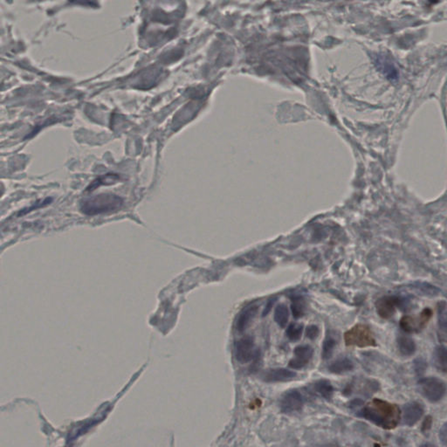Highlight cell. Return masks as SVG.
Wrapping results in <instances>:
<instances>
[{
    "label": "cell",
    "instance_id": "cell-21",
    "mask_svg": "<svg viewBox=\"0 0 447 447\" xmlns=\"http://www.w3.org/2000/svg\"><path fill=\"white\" fill-rule=\"evenodd\" d=\"M303 325L300 323H291L287 329L286 336L291 342H297L302 338Z\"/></svg>",
    "mask_w": 447,
    "mask_h": 447
},
{
    "label": "cell",
    "instance_id": "cell-26",
    "mask_svg": "<svg viewBox=\"0 0 447 447\" xmlns=\"http://www.w3.org/2000/svg\"><path fill=\"white\" fill-rule=\"evenodd\" d=\"M276 300H277V298H272L270 299V300H268L267 305H266V308L264 309L263 316H267V314L270 312L271 309L273 308L274 303L276 302Z\"/></svg>",
    "mask_w": 447,
    "mask_h": 447
},
{
    "label": "cell",
    "instance_id": "cell-14",
    "mask_svg": "<svg viewBox=\"0 0 447 447\" xmlns=\"http://www.w3.org/2000/svg\"><path fill=\"white\" fill-rule=\"evenodd\" d=\"M398 348L404 357H412L417 350L416 343L409 336H400L398 338Z\"/></svg>",
    "mask_w": 447,
    "mask_h": 447
},
{
    "label": "cell",
    "instance_id": "cell-5",
    "mask_svg": "<svg viewBox=\"0 0 447 447\" xmlns=\"http://www.w3.org/2000/svg\"><path fill=\"white\" fill-rule=\"evenodd\" d=\"M406 299L399 296H384L376 302V309L378 316L383 319H391L395 315L397 309L406 306Z\"/></svg>",
    "mask_w": 447,
    "mask_h": 447
},
{
    "label": "cell",
    "instance_id": "cell-22",
    "mask_svg": "<svg viewBox=\"0 0 447 447\" xmlns=\"http://www.w3.org/2000/svg\"><path fill=\"white\" fill-rule=\"evenodd\" d=\"M414 371L418 376H423L427 369V362L422 357H419L413 363Z\"/></svg>",
    "mask_w": 447,
    "mask_h": 447
},
{
    "label": "cell",
    "instance_id": "cell-24",
    "mask_svg": "<svg viewBox=\"0 0 447 447\" xmlns=\"http://www.w3.org/2000/svg\"><path fill=\"white\" fill-rule=\"evenodd\" d=\"M440 440H441V442H442V444L444 445V446H446V445H447V424H444V425H443V427H441V431H440Z\"/></svg>",
    "mask_w": 447,
    "mask_h": 447
},
{
    "label": "cell",
    "instance_id": "cell-6",
    "mask_svg": "<svg viewBox=\"0 0 447 447\" xmlns=\"http://www.w3.org/2000/svg\"><path fill=\"white\" fill-rule=\"evenodd\" d=\"M303 406L304 399L302 394L296 390L285 392L280 401L281 413L286 414L298 413L302 409Z\"/></svg>",
    "mask_w": 447,
    "mask_h": 447
},
{
    "label": "cell",
    "instance_id": "cell-19",
    "mask_svg": "<svg viewBox=\"0 0 447 447\" xmlns=\"http://www.w3.org/2000/svg\"><path fill=\"white\" fill-rule=\"evenodd\" d=\"M438 321L439 329L441 330V336L446 339L447 333V302L445 301L439 302L438 304Z\"/></svg>",
    "mask_w": 447,
    "mask_h": 447
},
{
    "label": "cell",
    "instance_id": "cell-17",
    "mask_svg": "<svg viewBox=\"0 0 447 447\" xmlns=\"http://www.w3.org/2000/svg\"><path fill=\"white\" fill-rule=\"evenodd\" d=\"M434 360L438 370L446 373L447 370V352L446 347L441 345L436 348L434 352Z\"/></svg>",
    "mask_w": 447,
    "mask_h": 447
},
{
    "label": "cell",
    "instance_id": "cell-7",
    "mask_svg": "<svg viewBox=\"0 0 447 447\" xmlns=\"http://www.w3.org/2000/svg\"><path fill=\"white\" fill-rule=\"evenodd\" d=\"M257 354L258 351L255 350L252 337H244L236 343L235 358L240 364H247L253 361L257 357Z\"/></svg>",
    "mask_w": 447,
    "mask_h": 447
},
{
    "label": "cell",
    "instance_id": "cell-11",
    "mask_svg": "<svg viewBox=\"0 0 447 447\" xmlns=\"http://www.w3.org/2000/svg\"><path fill=\"white\" fill-rule=\"evenodd\" d=\"M259 307L257 305L247 306L243 309L236 321L237 330H239V332H243L244 330H246V328L249 326L250 323H252L253 318L256 316Z\"/></svg>",
    "mask_w": 447,
    "mask_h": 447
},
{
    "label": "cell",
    "instance_id": "cell-8",
    "mask_svg": "<svg viewBox=\"0 0 447 447\" xmlns=\"http://www.w3.org/2000/svg\"><path fill=\"white\" fill-rule=\"evenodd\" d=\"M425 413V407L419 402H411L404 406L401 413L403 424L407 427H414L420 421Z\"/></svg>",
    "mask_w": 447,
    "mask_h": 447
},
{
    "label": "cell",
    "instance_id": "cell-20",
    "mask_svg": "<svg viewBox=\"0 0 447 447\" xmlns=\"http://www.w3.org/2000/svg\"><path fill=\"white\" fill-rule=\"evenodd\" d=\"M292 313L295 319H299L304 316L306 310V304L304 299L302 296H295L292 299Z\"/></svg>",
    "mask_w": 447,
    "mask_h": 447
},
{
    "label": "cell",
    "instance_id": "cell-10",
    "mask_svg": "<svg viewBox=\"0 0 447 447\" xmlns=\"http://www.w3.org/2000/svg\"><path fill=\"white\" fill-rule=\"evenodd\" d=\"M296 372L284 368L270 369L265 371L261 378L267 383H283L292 381L296 377Z\"/></svg>",
    "mask_w": 447,
    "mask_h": 447
},
{
    "label": "cell",
    "instance_id": "cell-13",
    "mask_svg": "<svg viewBox=\"0 0 447 447\" xmlns=\"http://www.w3.org/2000/svg\"><path fill=\"white\" fill-rule=\"evenodd\" d=\"M313 392L320 396L321 398L326 399L328 401L331 400L334 395V387L329 380L321 379L316 381L312 387Z\"/></svg>",
    "mask_w": 447,
    "mask_h": 447
},
{
    "label": "cell",
    "instance_id": "cell-25",
    "mask_svg": "<svg viewBox=\"0 0 447 447\" xmlns=\"http://www.w3.org/2000/svg\"><path fill=\"white\" fill-rule=\"evenodd\" d=\"M432 425H433V419H432V417H427L426 420L424 421L423 425H422V431H423L424 433H427V432L430 430L431 427H432Z\"/></svg>",
    "mask_w": 447,
    "mask_h": 447
},
{
    "label": "cell",
    "instance_id": "cell-12",
    "mask_svg": "<svg viewBox=\"0 0 447 447\" xmlns=\"http://www.w3.org/2000/svg\"><path fill=\"white\" fill-rule=\"evenodd\" d=\"M355 368L353 362L348 357H339L329 366V371L331 373L342 375L352 371Z\"/></svg>",
    "mask_w": 447,
    "mask_h": 447
},
{
    "label": "cell",
    "instance_id": "cell-15",
    "mask_svg": "<svg viewBox=\"0 0 447 447\" xmlns=\"http://www.w3.org/2000/svg\"><path fill=\"white\" fill-rule=\"evenodd\" d=\"M412 290L416 292L418 295L427 296V297H435L441 294V289L429 283H414L409 287Z\"/></svg>",
    "mask_w": 447,
    "mask_h": 447
},
{
    "label": "cell",
    "instance_id": "cell-9",
    "mask_svg": "<svg viewBox=\"0 0 447 447\" xmlns=\"http://www.w3.org/2000/svg\"><path fill=\"white\" fill-rule=\"evenodd\" d=\"M295 357L289 361V367L293 370H302L312 359L314 350L310 345H299L294 350Z\"/></svg>",
    "mask_w": 447,
    "mask_h": 447
},
{
    "label": "cell",
    "instance_id": "cell-1",
    "mask_svg": "<svg viewBox=\"0 0 447 447\" xmlns=\"http://www.w3.org/2000/svg\"><path fill=\"white\" fill-rule=\"evenodd\" d=\"M357 415L385 430L395 429L401 420L399 406L379 399H372L357 412Z\"/></svg>",
    "mask_w": 447,
    "mask_h": 447
},
{
    "label": "cell",
    "instance_id": "cell-18",
    "mask_svg": "<svg viewBox=\"0 0 447 447\" xmlns=\"http://www.w3.org/2000/svg\"><path fill=\"white\" fill-rule=\"evenodd\" d=\"M289 320V310L288 306L281 303L278 305L274 311V321L277 323L278 326L284 329L287 326Z\"/></svg>",
    "mask_w": 447,
    "mask_h": 447
},
{
    "label": "cell",
    "instance_id": "cell-16",
    "mask_svg": "<svg viewBox=\"0 0 447 447\" xmlns=\"http://www.w3.org/2000/svg\"><path fill=\"white\" fill-rule=\"evenodd\" d=\"M338 343L337 337L335 334L330 332L326 336L323 344V358L324 360H328L333 356L334 351L336 350V345Z\"/></svg>",
    "mask_w": 447,
    "mask_h": 447
},
{
    "label": "cell",
    "instance_id": "cell-3",
    "mask_svg": "<svg viewBox=\"0 0 447 447\" xmlns=\"http://www.w3.org/2000/svg\"><path fill=\"white\" fill-rule=\"evenodd\" d=\"M419 388L424 398L431 403L440 402L447 393L446 383L441 378L435 377L420 379Z\"/></svg>",
    "mask_w": 447,
    "mask_h": 447
},
{
    "label": "cell",
    "instance_id": "cell-4",
    "mask_svg": "<svg viewBox=\"0 0 447 447\" xmlns=\"http://www.w3.org/2000/svg\"><path fill=\"white\" fill-rule=\"evenodd\" d=\"M432 316H433V310L429 308H426L416 317L404 316L402 319L400 320L399 325L403 331H405L406 333H419L427 326Z\"/></svg>",
    "mask_w": 447,
    "mask_h": 447
},
{
    "label": "cell",
    "instance_id": "cell-2",
    "mask_svg": "<svg viewBox=\"0 0 447 447\" xmlns=\"http://www.w3.org/2000/svg\"><path fill=\"white\" fill-rule=\"evenodd\" d=\"M344 342L347 346L358 348L377 346V341L371 328L361 323L352 327L344 334Z\"/></svg>",
    "mask_w": 447,
    "mask_h": 447
},
{
    "label": "cell",
    "instance_id": "cell-23",
    "mask_svg": "<svg viewBox=\"0 0 447 447\" xmlns=\"http://www.w3.org/2000/svg\"><path fill=\"white\" fill-rule=\"evenodd\" d=\"M320 330L316 325H309L306 329V336L310 340H316L319 336Z\"/></svg>",
    "mask_w": 447,
    "mask_h": 447
}]
</instances>
